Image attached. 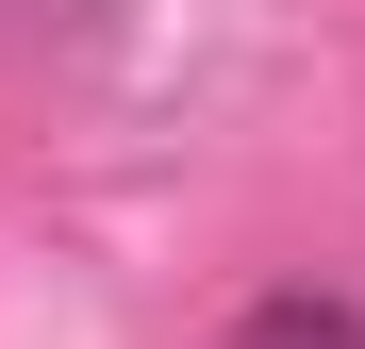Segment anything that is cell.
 Segmentation results:
<instances>
[{"instance_id":"6da1fadb","label":"cell","mask_w":365,"mask_h":349,"mask_svg":"<svg viewBox=\"0 0 365 349\" xmlns=\"http://www.w3.org/2000/svg\"><path fill=\"white\" fill-rule=\"evenodd\" d=\"M250 349H365L349 300H250Z\"/></svg>"}]
</instances>
